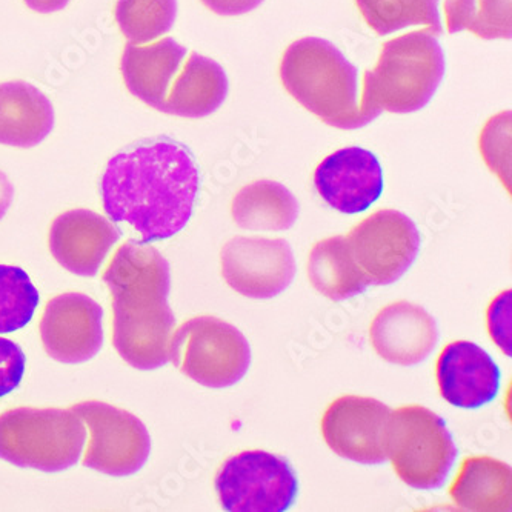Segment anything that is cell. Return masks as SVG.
<instances>
[{
    "instance_id": "10",
    "label": "cell",
    "mask_w": 512,
    "mask_h": 512,
    "mask_svg": "<svg viewBox=\"0 0 512 512\" xmlns=\"http://www.w3.org/2000/svg\"><path fill=\"white\" fill-rule=\"evenodd\" d=\"M351 253L371 285L402 279L420 253V231L411 217L397 210L377 211L346 236Z\"/></svg>"
},
{
    "instance_id": "5",
    "label": "cell",
    "mask_w": 512,
    "mask_h": 512,
    "mask_svg": "<svg viewBox=\"0 0 512 512\" xmlns=\"http://www.w3.org/2000/svg\"><path fill=\"white\" fill-rule=\"evenodd\" d=\"M87 428L70 409L16 408L0 414V459L19 468L60 473L77 465Z\"/></svg>"
},
{
    "instance_id": "11",
    "label": "cell",
    "mask_w": 512,
    "mask_h": 512,
    "mask_svg": "<svg viewBox=\"0 0 512 512\" xmlns=\"http://www.w3.org/2000/svg\"><path fill=\"white\" fill-rule=\"evenodd\" d=\"M391 413L393 409L371 397H339L323 414V440L342 459L382 465L388 460Z\"/></svg>"
},
{
    "instance_id": "34",
    "label": "cell",
    "mask_w": 512,
    "mask_h": 512,
    "mask_svg": "<svg viewBox=\"0 0 512 512\" xmlns=\"http://www.w3.org/2000/svg\"><path fill=\"white\" fill-rule=\"evenodd\" d=\"M24 2L30 10L42 14L57 13L70 4V0H24Z\"/></svg>"
},
{
    "instance_id": "18",
    "label": "cell",
    "mask_w": 512,
    "mask_h": 512,
    "mask_svg": "<svg viewBox=\"0 0 512 512\" xmlns=\"http://www.w3.org/2000/svg\"><path fill=\"white\" fill-rule=\"evenodd\" d=\"M187 53V48L171 37L147 47L128 42L120 59L125 87L143 104L162 111Z\"/></svg>"
},
{
    "instance_id": "24",
    "label": "cell",
    "mask_w": 512,
    "mask_h": 512,
    "mask_svg": "<svg viewBox=\"0 0 512 512\" xmlns=\"http://www.w3.org/2000/svg\"><path fill=\"white\" fill-rule=\"evenodd\" d=\"M177 0H117L114 19L131 44H150L176 24Z\"/></svg>"
},
{
    "instance_id": "21",
    "label": "cell",
    "mask_w": 512,
    "mask_h": 512,
    "mask_svg": "<svg viewBox=\"0 0 512 512\" xmlns=\"http://www.w3.org/2000/svg\"><path fill=\"white\" fill-rule=\"evenodd\" d=\"M512 469L489 456L468 457L449 486V496L463 511H511Z\"/></svg>"
},
{
    "instance_id": "26",
    "label": "cell",
    "mask_w": 512,
    "mask_h": 512,
    "mask_svg": "<svg viewBox=\"0 0 512 512\" xmlns=\"http://www.w3.org/2000/svg\"><path fill=\"white\" fill-rule=\"evenodd\" d=\"M366 25L377 36L429 24L428 0H356Z\"/></svg>"
},
{
    "instance_id": "27",
    "label": "cell",
    "mask_w": 512,
    "mask_h": 512,
    "mask_svg": "<svg viewBox=\"0 0 512 512\" xmlns=\"http://www.w3.org/2000/svg\"><path fill=\"white\" fill-rule=\"evenodd\" d=\"M482 151L488 167L500 177L503 185L509 190V162H511V113L505 111L489 120L480 136Z\"/></svg>"
},
{
    "instance_id": "6",
    "label": "cell",
    "mask_w": 512,
    "mask_h": 512,
    "mask_svg": "<svg viewBox=\"0 0 512 512\" xmlns=\"http://www.w3.org/2000/svg\"><path fill=\"white\" fill-rule=\"evenodd\" d=\"M388 459L405 485L422 491L442 488L457 459V446L445 420L422 405L391 413Z\"/></svg>"
},
{
    "instance_id": "8",
    "label": "cell",
    "mask_w": 512,
    "mask_h": 512,
    "mask_svg": "<svg viewBox=\"0 0 512 512\" xmlns=\"http://www.w3.org/2000/svg\"><path fill=\"white\" fill-rule=\"evenodd\" d=\"M214 488L225 511L283 512L293 506L299 482L288 460L253 449L225 460Z\"/></svg>"
},
{
    "instance_id": "31",
    "label": "cell",
    "mask_w": 512,
    "mask_h": 512,
    "mask_svg": "<svg viewBox=\"0 0 512 512\" xmlns=\"http://www.w3.org/2000/svg\"><path fill=\"white\" fill-rule=\"evenodd\" d=\"M488 330L500 350L511 356V290L503 291L489 305Z\"/></svg>"
},
{
    "instance_id": "1",
    "label": "cell",
    "mask_w": 512,
    "mask_h": 512,
    "mask_svg": "<svg viewBox=\"0 0 512 512\" xmlns=\"http://www.w3.org/2000/svg\"><path fill=\"white\" fill-rule=\"evenodd\" d=\"M199 188L194 154L168 136L142 139L114 154L100 179L105 213L128 223L143 243L170 239L187 227Z\"/></svg>"
},
{
    "instance_id": "19",
    "label": "cell",
    "mask_w": 512,
    "mask_h": 512,
    "mask_svg": "<svg viewBox=\"0 0 512 512\" xmlns=\"http://www.w3.org/2000/svg\"><path fill=\"white\" fill-rule=\"evenodd\" d=\"M53 128V105L39 88L24 80L0 84V145L37 147Z\"/></svg>"
},
{
    "instance_id": "32",
    "label": "cell",
    "mask_w": 512,
    "mask_h": 512,
    "mask_svg": "<svg viewBox=\"0 0 512 512\" xmlns=\"http://www.w3.org/2000/svg\"><path fill=\"white\" fill-rule=\"evenodd\" d=\"M200 2L219 16H242L263 4V0H200Z\"/></svg>"
},
{
    "instance_id": "3",
    "label": "cell",
    "mask_w": 512,
    "mask_h": 512,
    "mask_svg": "<svg viewBox=\"0 0 512 512\" xmlns=\"http://www.w3.org/2000/svg\"><path fill=\"white\" fill-rule=\"evenodd\" d=\"M280 79L296 102L330 127L357 130L377 119L363 105L359 70L328 40L293 42L283 53Z\"/></svg>"
},
{
    "instance_id": "4",
    "label": "cell",
    "mask_w": 512,
    "mask_h": 512,
    "mask_svg": "<svg viewBox=\"0 0 512 512\" xmlns=\"http://www.w3.org/2000/svg\"><path fill=\"white\" fill-rule=\"evenodd\" d=\"M446 60L437 36L413 31L388 40L373 70L363 76L362 102L371 113H416L431 102L445 77Z\"/></svg>"
},
{
    "instance_id": "15",
    "label": "cell",
    "mask_w": 512,
    "mask_h": 512,
    "mask_svg": "<svg viewBox=\"0 0 512 512\" xmlns=\"http://www.w3.org/2000/svg\"><path fill=\"white\" fill-rule=\"evenodd\" d=\"M122 231L107 217L88 210L62 213L51 223L48 245L60 266L76 276L99 273Z\"/></svg>"
},
{
    "instance_id": "20",
    "label": "cell",
    "mask_w": 512,
    "mask_h": 512,
    "mask_svg": "<svg viewBox=\"0 0 512 512\" xmlns=\"http://www.w3.org/2000/svg\"><path fill=\"white\" fill-rule=\"evenodd\" d=\"M227 73L210 57L191 53L182 73L174 79L162 113L200 119L213 114L227 99Z\"/></svg>"
},
{
    "instance_id": "33",
    "label": "cell",
    "mask_w": 512,
    "mask_h": 512,
    "mask_svg": "<svg viewBox=\"0 0 512 512\" xmlns=\"http://www.w3.org/2000/svg\"><path fill=\"white\" fill-rule=\"evenodd\" d=\"M14 187L11 185L10 179L7 174L0 171V220L7 216L10 210L11 203H13Z\"/></svg>"
},
{
    "instance_id": "23",
    "label": "cell",
    "mask_w": 512,
    "mask_h": 512,
    "mask_svg": "<svg viewBox=\"0 0 512 512\" xmlns=\"http://www.w3.org/2000/svg\"><path fill=\"white\" fill-rule=\"evenodd\" d=\"M299 210V202L285 185L266 179L240 188L231 203L237 227L251 231L290 230Z\"/></svg>"
},
{
    "instance_id": "7",
    "label": "cell",
    "mask_w": 512,
    "mask_h": 512,
    "mask_svg": "<svg viewBox=\"0 0 512 512\" xmlns=\"http://www.w3.org/2000/svg\"><path fill=\"white\" fill-rule=\"evenodd\" d=\"M170 360L199 385L228 388L250 370L251 348L236 326L217 317L199 316L182 323L173 334Z\"/></svg>"
},
{
    "instance_id": "13",
    "label": "cell",
    "mask_w": 512,
    "mask_h": 512,
    "mask_svg": "<svg viewBox=\"0 0 512 512\" xmlns=\"http://www.w3.org/2000/svg\"><path fill=\"white\" fill-rule=\"evenodd\" d=\"M104 310L87 294L65 293L45 306L40 340L51 359L68 365L88 362L104 345Z\"/></svg>"
},
{
    "instance_id": "9",
    "label": "cell",
    "mask_w": 512,
    "mask_h": 512,
    "mask_svg": "<svg viewBox=\"0 0 512 512\" xmlns=\"http://www.w3.org/2000/svg\"><path fill=\"white\" fill-rule=\"evenodd\" d=\"M71 408L84 420L90 434L82 460L85 468L111 477L139 473L151 454L150 433L142 420L99 400L77 403Z\"/></svg>"
},
{
    "instance_id": "28",
    "label": "cell",
    "mask_w": 512,
    "mask_h": 512,
    "mask_svg": "<svg viewBox=\"0 0 512 512\" xmlns=\"http://www.w3.org/2000/svg\"><path fill=\"white\" fill-rule=\"evenodd\" d=\"M429 24L434 36L468 30L476 17L477 0H428Z\"/></svg>"
},
{
    "instance_id": "25",
    "label": "cell",
    "mask_w": 512,
    "mask_h": 512,
    "mask_svg": "<svg viewBox=\"0 0 512 512\" xmlns=\"http://www.w3.org/2000/svg\"><path fill=\"white\" fill-rule=\"evenodd\" d=\"M39 291L19 266L0 265V334L22 330L39 306Z\"/></svg>"
},
{
    "instance_id": "16",
    "label": "cell",
    "mask_w": 512,
    "mask_h": 512,
    "mask_svg": "<svg viewBox=\"0 0 512 512\" xmlns=\"http://www.w3.org/2000/svg\"><path fill=\"white\" fill-rule=\"evenodd\" d=\"M440 396L456 408L479 409L496 399L500 389L499 365L473 342L448 343L436 365Z\"/></svg>"
},
{
    "instance_id": "2",
    "label": "cell",
    "mask_w": 512,
    "mask_h": 512,
    "mask_svg": "<svg viewBox=\"0 0 512 512\" xmlns=\"http://www.w3.org/2000/svg\"><path fill=\"white\" fill-rule=\"evenodd\" d=\"M102 279L113 297V345L117 354L140 371L167 365L176 326L168 305V260L148 243L130 240L116 251Z\"/></svg>"
},
{
    "instance_id": "22",
    "label": "cell",
    "mask_w": 512,
    "mask_h": 512,
    "mask_svg": "<svg viewBox=\"0 0 512 512\" xmlns=\"http://www.w3.org/2000/svg\"><path fill=\"white\" fill-rule=\"evenodd\" d=\"M308 277L314 290L334 302L360 296L371 285L357 265L346 236L328 237L314 245L308 259Z\"/></svg>"
},
{
    "instance_id": "17",
    "label": "cell",
    "mask_w": 512,
    "mask_h": 512,
    "mask_svg": "<svg viewBox=\"0 0 512 512\" xmlns=\"http://www.w3.org/2000/svg\"><path fill=\"white\" fill-rule=\"evenodd\" d=\"M439 337L436 319L423 306L406 300L382 308L370 328L377 356L400 366L425 362L436 350Z\"/></svg>"
},
{
    "instance_id": "14",
    "label": "cell",
    "mask_w": 512,
    "mask_h": 512,
    "mask_svg": "<svg viewBox=\"0 0 512 512\" xmlns=\"http://www.w3.org/2000/svg\"><path fill=\"white\" fill-rule=\"evenodd\" d=\"M314 187L333 210L363 213L382 196V165L376 154L365 148H342L317 165Z\"/></svg>"
},
{
    "instance_id": "29",
    "label": "cell",
    "mask_w": 512,
    "mask_h": 512,
    "mask_svg": "<svg viewBox=\"0 0 512 512\" xmlns=\"http://www.w3.org/2000/svg\"><path fill=\"white\" fill-rule=\"evenodd\" d=\"M479 2V10L468 30L480 39H511V0Z\"/></svg>"
},
{
    "instance_id": "30",
    "label": "cell",
    "mask_w": 512,
    "mask_h": 512,
    "mask_svg": "<svg viewBox=\"0 0 512 512\" xmlns=\"http://www.w3.org/2000/svg\"><path fill=\"white\" fill-rule=\"evenodd\" d=\"M27 357L16 342L0 337V397L13 393L24 379Z\"/></svg>"
},
{
    "instance_id": "12",
    "label": "cell",
    "mask_w": 512,
    "mask_h": 512,
    "mask_svg": "<svg viewBox=\"0 0 512 512\" xmlns=\"http://www.w3.org/2000/svg\"><path fill=\"white\" fill-rule=\"evenodd\" d=\"M220 266L228 286L250 299L279 296L297 271L290 243L266 237H234L222 248Z\"/></svg>"
}]
</instances>
